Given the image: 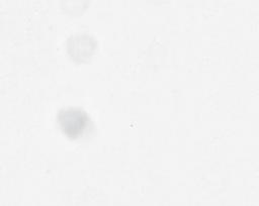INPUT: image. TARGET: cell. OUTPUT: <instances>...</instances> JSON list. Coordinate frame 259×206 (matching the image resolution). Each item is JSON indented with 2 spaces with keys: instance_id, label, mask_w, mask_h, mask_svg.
Masks as SVG:
<instances>
[{
  "instance_id": "cell-1",
  "label": "cell",
  "mask_w": 259,
  "mask_h": 206,
  "mask_svg": "<svg viewBox=\"0 0 259 206\" xmlns=\"http://www.w3.org/2000/svg\"><path fill=\"white\" fill-rule=\"evenodd\" d=\"M57 122L64 135L70 139H78L86 131L90 118L81 108L67 107L59 111Z\"/></svg>"
},
{
  "instance_id": "cell-2",
  "label": "cell",
  "mask_w": 259,
  "mask_h": 206,
  "mask_svg": "<svg viewBox=\"0 0 259 206\" xmlns=\"http://www.w3.org/2000/svg\"><path fill=\"white\" fill-rule=\"evenodd\" d=\"M70 58L77 63L88 61L96 49V42L92 36L87 34H77L71 36L67 43Z\"/></svg>"
}]
</instances>
